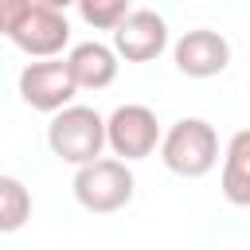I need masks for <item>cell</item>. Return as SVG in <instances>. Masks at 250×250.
<instances>
[{"mask_svg": "<svg viewBox=\"0 0 250 250\" xmlns=\"http://www.w3.org/2000/svg\"><path fill=\"white\" fill-rule=\"evenodd\" d=\"M47 145L59 160L66 164H90L102 156V148H109V137H105V117L90 105H62L59 113H51V125H47Z\"/></svg>", "mask_w": 250, "mask_h": 250, "instance_id": "cell-1", "label": "cell"}, {"mask_svg": "<svg viewBox=\"0 0 250 250\" xmlns=\"http://www.w3.org/2000/svg\"><path fill=\"white\" fill-rule=\"evenodd\" d=\"M160 160L184 180H199L219 164V133L203 117H180L160 141Z\"/></svg>", "mask_w": 250, "mask_h": 250, "instance_id": "cell-2", "label": "cell"}, {"mask_svg": "<svg viewBox=\"0 0 250 250\" xmlns=\"http://www.w3.org/2000/svg\"><path fill=\"white\" fill-rule=\"evenodd\" d=\"M70 188H74V199L90 215H113V211L129 207V199L137 191V180H133L129 160H121V156H98L90 164H78Z\"/></svg>", "mask_w": 250, "mask_h": 250, "instance_id": "cell-3", "label": "cell"}, {"mask_svg": "<svg viewBox=\"0 0 250 250\" xmlns=\"http://www.w3.org/2000/svg\"><path fill=\"white\" fill-rule=\"evenodd\" d=\"M105 137H109V152L129 160V164L152 156L164 141L156 113L148 105H137V102H125L105 117Z\"/></svg>", "mask_w": 250, "mask_h": 250, "instance_id": "cell-4", "label": "cell"}, {"mask_svg": "<svg viewBox=\"0 0 250 250\" xmlns=\"http://www.w3.org/2000/svg\"><path fill=\"white\" fill-rule=\"evenodd\" d=\"M78 94V82L66 66V59H35L20 70V98L39 113H59Z\"/></svg>", "mask_w": 250, "mask_h": 250, "instance_id": "cell-5", "label": "cell"}, {"mask_svg": "<svg viewBox=\"0 0 250 250\" xmlns=\"http://www.w3.org/2000/svg\"><path fill=\"white\" fill-rule=\"evenodd\" d=\"M12 47H20L27 59H55L62 55V47L70 43V23H66V12L62 8H51V4H39L12 27L4 31Z\"/></svg>", "mask_w": 250, "mask_h": 250, "instance_id": "cell-6", "label": "cell"}, {"mask_svg": "<svg viewBox=\"0 0 250 250\" xmlns=\"http://www.w3.org/2000/svg\"><path fill=\"white\" fill-rule=\"evenodd\" d=\"M172 59H176V70L188 78H215L230 66V43L211 27H191L176 39Z\"/></svg>", "mask_w": 250, "mask_h": 250, "instance_id": "cell-7", "label": "cell"}, {"mask_svg": "<svg viewBox=\"0 0 250 250\" xmlns=\"http://www.w3.org/2000/svg\"><path fill=\"white\" fill-rule=\"evenodd\" d=\"M113 47L125 62H152L164 55L168 47V23L164 16H156L152 8H137L129 12L117 27H113Z\"/></svg>", "mask_w": 250, "mask_h": 250, "instance_id": "cell-8", "label": "cell"}, {"mask_svg": "<svg viewBox=\"0 0 250 250\" xmlns=\"http://www.w3.org/2000/svg\"><path fill=\"white\" fill-rule=\"evenodd\" d=\"M117 47L109 43H98V39H86V43H74L70 55H66V66L78 82V90H105L113 78H117Z\"/></svg>", "mask_w": 250, "mask_h": 250, "instance_id": "cell-9", "label": "cell"}, {"mask_svg": "<svg viewBox=\"0 0 250 250\" xmlns=\"http://www.w3.org/2000/svg\"><path fill=\"white\" fill-rule=\"evenodd\" d=\"M223 195L230 207H250V129H238L223 148Z\"/></svg>", "mask_w": 250, "mask_h": 250, "instance_id": "cell-10", "label": "cell"}, {"mask_svg": "<svg viewBox=\"0 0 250 250\" xmlns=\"http://www.w3.org/2000/svg\"><path fill=\"white\" fill-rule=\"evenodd\" d=\"M31 219V191L16 176H0V234H16Z\"/></svg>", "mask_w": 250, "mask_h": 250, "instance_id": "cell-11", "label": "cell"}, {"mask_svg": "<svg viewBox=\"0 0 250 250\" xmlns=\"http://www.w3.org/2000/svg\"><path fill=\"white\" fill-rule=\"evenodd\" d=\"M74 8L82 16V23L94 31H113L129 16V0H78Z\"/></svg>", "mask_w": 250, "mask_h": 250, "instance_id": "cell-12", "label": "cell"}, {"mask_svg": "<svg viewBox=\"0 0 250 250\" xmlns=\"http://www.w3.org/2000/svg\"><path fill=\"white\" fill-rule=\"evenodd\" d=\"M35 8V0H0V27L4 31H12L27 12Z\"/></svg>", "mask_w": 250, "mask_h": 250, "instance_id": "cell-13", "label": "cell"}, {"mask_svg": "<svg viewBox=\"0 0 250 250\" xmlns=\"http://www.w3.org/2000/svg\"><path fill=\"white\" fill-rule=\"evenodd\" d=\"M39 4H51V8H62V12H66V8L78 4V0H39Z\"/></svg>", "mask_w": 250, "mask_h": 250, "instance_id": "cell-14", "label": "cell"}]
</instances>
